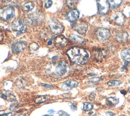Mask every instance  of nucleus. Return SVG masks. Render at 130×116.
I'll list each match as a JSON object with an SVG mask.
<instances>
[{
  "mask_svg": "<svg viewBox=\"0 0 130 116\" xmlns=\"http://www.w3.org/2000/svg\"><path fill=\"white\" fill-rule=\"evenodd\" d=\"M67 53L71 61L77 65H83L88 60L89 55L84 48L74 47L70 48Z\"/></svg>",
  "mask_w": 130,
  "mask_h": 116,
  "instance_id": "obj_1",
  "label": "nucleus"
},
{
  "mask_svg": "<svg viewBox=\"0 0 130 116\" xmlns=\"http://www.w3.org/2000/svg\"><path fill=\"white\" fill-rule=\"evenodd\" d=\"M15 15V10L11 6H5L0 8V18L4 20L12 18Z\"/></svg>",
  "mask_w": 130,
  "mask_h": 116,
  "instance_id": "obj_2",
  "label": "nucleus"
},
{
  "mask_svg": "<svg viewBox=\"0 0 130 116\" xmlns=\"http://www.w3.org/2000/svg\"><path fill=\"white\" fill-rule=\"evenodd\" d=\"M48 25L51 32L54 34L61 33L64 29L62 24L56 19L51 18L49 20Z\"/></svg>",
  "mask_w": 130,
  "mask_h": 116,
  "instance_id": "obj_3",
  "label": "nucleus"
},
{
  "mask_svg": "<svg viewBox=\"0 0 130 116\" xmlns=\"http://www.w3.org/2000/svg\"><path fill=\"white\" fill-rule=\"evenodd\" d=\"M11 27L13 30L21 33H24L27 30L26 23L23 20L20 18L15 19L12 23Z\"/></svg>",
  "mask_w": 130,
  "mask_h": 116,
  "instance_id": "obj_4",
  "label": "nucleus"
},
{
  "mask_svg": "<svg viewBox=\"0 0 130 116\" xmlns=\"http://www.w3.org/2000/svg\"><path fill=\"white\" fill-rule=\"evenodd\" d=\"M97 5L99 13L105 15L108 13L110 9V3L108 0H98Z\"/></svg>",
  "mask_w": 130,
  "mask_h": 116,
  "instance_id": "obj_5",
  "label": "nucleus"
},
{
  "mask_svg": "<svg viewBox=\"0 0 130 116\" xmlns=\"http://www.w3.org/2000/svg\"><path fill=\"white\" fill-rule=\"evenodd\" d=\"M67 71V66L63 61L59 62L55 66V71L53 73L54 77H57L64 75Z\"/></svg>",
  "mask_w": 130,
  "mask_h": 116,
  "instance_id": "obj_6",
  "label": "nucleus"
},
{
  "mask_svg": "<svg viewBox=\"0 0 130 116\" xmlns=\"http://www.w3.org/2000/svg\"><path fill=\"white\" fill-rule=\"evenodd\" d=\"M44 19L43 15L39 12H35L30 14L28 20L33 25H37L41 23Z\"/></svg>",
  "mask_w": 130,
  "mask_h": 116,
  "instance_id": "obj_7",
  "label": "nucleus"
},
{
  "mask_svg": "<svg viewBox=\"0 0 130 116\" xmlns=\"http://www.w3.org/2000/svg\"><path fill=\"white\" fill-rule=\"evenodd\" d=\"M111 36L110 31L106 28H100L97 31V37L102 41L107 40Z\"/></svg>",
  "mask_w": 130,
  "mask_h": 116,
  "instance_id": "obj_8",
  "label": "nucleus"
},
{
  "mask_svg": "<svg viewBox=\"0 0 130 116\" xmlns=\"http://www.w3.org/2000/svg\"><path fill=\"white\" fill-rule=\"evenodd\" d=\"M74 28L78 33L83 35L86 33L87 30L88 26L85 22L79 21L74 24Z\"/></svg>",
  "mask_w": 130,
  "mask_h": 116,
  "instance_id": "obj_9",
  "label": "nucleus"
},
{
  "mask_svg": "<svg viewBox=\"0 0 130 116\" xmlns=\"http://www.w3.org/2000/svg\"><path fill=\"white\" fill-rule=\"evenodd\" d=\"M78 83L73 79H69L63 82L61 85V89L63 90L69 91L77 86Z\"/></svg>",
  "mask_w": 130,
  "mask_h": 116,
  "instance_id": "obj_10",
  "label": "nucleus"
},
{
  "mask_svg": "<svg viewBox=\"0 0 130 116\" xmlns=\"http://www.w3.org/2000/svg\"><path fill=\"white\" fill-rule=\"evenodd\" d=\"M54 43L57 47L62 48L65 47L68 44V40L64 36L60 35L55 38Z\"/></svg>",
  "mask_w": 130,
  "mask_h": 116,
  "instance_id": "obj_11",
  "label": "nucleus"
},
{
  "mask_svg": "<svg viewBox=\"0 0 130 116\" xmlns=\"http://www.w3.org/2000/svg\"><path fill=\"white\" fill-rule=\"evenodd\" d=\"M26 46V43L24 41H18L15 43L12 46V50L13 53H18L20 52Z\"/></svg>",
  "mask_w": 130,
  "mask_h": 116,
  "instance_id": "obj_12",
  "label": "nucleus"
},
{
  "mask_svg": "<svg viewBox=\"0 0 130 116\" xmlns=\"http://www.w3.org/2000/svg\"><path fill=\"white\" fill-rule=\"evenodd\" d=\"M79 17V12L76 9H73L70 11L67 15L66 18L68 21L73 22L78 19Z\"/></svg>",
  "mask_w": 130,
  "mask_h": 116,
  "instance_id": "obj_13",
  "label": "nucleus"
},
{
  "mask_svg": "<svg viewBox=\"0 0 130 116\" xmlns=\"http://www.w3.org/2000/svg\"><path fill=\"white\" fill-rule=\"evenodd\" d=\"M128 33L125 31L118 32L115 35L116 39L120 43L126 42L128 40Z\"/></svg>",
  "mask_w": 130,
  "mask_h": 116,
  "instance_id": "obj_14",
  "label": "nucleus"
},
{
  "mask_svg": "<svg viewBox=\"0 0 130 116\" xmlns=\"http://www.w3.org/2000/svg\"><path fill=\"white\" fill-rule=\"evenodd\" d=\"M113 19L115 23L118 25H122L124 22L125 18L124 15L119 12L115 13L113 15Z\"/></svg>",
  "mask_w": 130,
  "mask_h": 116,
  "instance_id": "obj_15",
  "label": "nucleus"
},
{
  "mask_svg": "<svg viewBox=\"0 0 130 116\" xmlns=\"http://www.w3.org/2000/svg\"><path fill=\"white\" fill-rule=\"evenodd\" d=\"M0 96L2 98L6 99L9 101L13 102L16 100V97L13 93H12L10 91H5L2 92Z\"/></svg>",
  "mask_w": 130,
  "mask_h": 116,
  "instance_id": "obj_16",
  "label": "nucleus"
},
{
  "mask_svg": "<svg viewBox=\"0 0 130 116\" xmlns=\"http://www.w3.org/2000/svg\"><path fill=\"white\" fill-rule=\"evenodd\" d=\"M93 53L95 59L98 60L103 59L106 55V52L101 49H96Z\"/></svg>",
  "mask_w": 130,
  "mask_h": 116,
  "instance_id": "obj_17",
  "label": "nucleus"
},
{
  "mask_svg": "<svg viewBox=\"0 0 130 116\" xmlns=\"http://www.w3.org/2000/svg\"><path fill=\"white\" fill-rule=\"evenodd\" d=\"M70 39L73 41H74L76 43H77L78 44H83L85 42V40L83 38H82L78 35H75V34L71 35L70 36Z\"/></svg>",
  "mask_w": 130,
  "mask_h": 116,
  "instance_id": "obj_18",
  "label": "nucleus"
},
{
  "mask_svg": "<svg viewBox=\"0 0 130 116\" xmlns=\"http://www.w3.org/2000/svg\"><path fill=\"white\" fill-rule=\"evenodd\" d=\"M35 7V4L32 2H28L25 3L22 5V8L23 11L25 12H28L31 11Z\"/></svg>",
  "mask_w": 130,
  "mask_h": 116,
  "instance_id": "obj_19",
  "label": "nucleus"
},
{
  "mask_svg": "<svg viewBox=\"0 0 130 116\" xmlns=\"http://www.w3.org/2000/svg\"><path fill=\"white\" fill-rule=\"evenodd\" d=\"M121 57L122 60L128 61L130 60V49H124L121 51L120 53Z\"/></svg>",
  "mask_w": 130,
  "mask_h": 116,
  "instance_id": "obj_20",
  "label": "nucleus"
},
{
  "mask_svg": "<svg viewBox=\"0 0 130 116\" xmlns=\"http://www.w3.org/2000/svg\"><path fill=\"white\" fill-rule=\"evenodd\" d=\"M106 101L108 105L114 106L119 103V99L115 97H110L107 98Z\"/></svg>",
  "mask_w": 130,
  "mask_h": 116,
  "instance_id": "obj_21",
  "label": "nucleus"
},
{
  "mask_svg": "<svg viewBox=\"0 0 130 116\" xmlns=\"http://www.w3.org/2000/svg\"><path fill=\"white\" fill-rule=\"evenodd\" d=\"M93 107L92 104L89 102H85L83 103V110L84 111H90Z\"/></svg>",
  "mask_w": 130,
  "mask_h": 116,
  "instance_id": "obj_22",
  "label": "nucleus"
},
{
  "mask_svg": "<svg viewBox=\"0 0 130 116\" xmlns=\"http://www.w3.org/2000/svg\"><path fill=\"white\" fill-rule=\"evenodd\" d=\"M109 2L111 6L113 8H115L118 7L121 4L122 0H109Z\"/></svg>",
  "mask_w": 130,
  "mask_h": 116,
  "instance_id": "obj_23",
  "label": "nucleus"
},
{
  "mask_svg": "<svg viewBox=\"0 0 130 116\" xmlns=\"http://www.w3.org/2000/svg\"><path fill=\"white\" fill-rule=\"evenodd\" d=\"M46 100H47V97L46 96H39V97H37V98H36V99L35 100V102L37 104H38V103L44 102Z\"/></svg>",
  "mask_w": 130,
  "mask_h": 116,
  "instance_id": "obj_24",
  "label": "nucleus"
},
{
  "mask_svg": "<svg viewBox=\"0 0 130 116\" xmlns=\"http://www.w3.org/2000/svg\"><path fill=\"white\" fill-rule=\"evenodd\" d=\"M121 84V82L119 80H110L107 82V84L109 86H115V85H119Z\"/></svg>",
  "mask_w": 130,
  "mask_h": 116,
  "instance_id": "obj_25",
  "label": "nucleus"
},
{
  "mask_svg": "<svg viewBox=\"0 0 130 116\" xmlns=\"http://www.w3.org/2000/svg\"><path fill=\"white\" fill-rule=\"evenodd\" d=\"M123 12L126 16L130 17V6L125 7L123 9Z\"/></svg>",
  "mask_w": 130,
  "mask_h": 116,
  "instance_id": "obj_26",
  "label": "nucleus"
},
{
  "mask_svg": "<svg viewBox=\"0 0 130 116\" xmlns=\"http://www.w3.org/2000/svg\"><path fill=\"white\" fill-rule=\"evenodd\" d=\"M38 47H39L38 45L36 43H34L30 45V50L32 51H36V50L38 49Z\"/></svg>",
  "mask_w": 130,
  "mask_h": 116,
  "instance_id": "obj_27",
  "label": "nucleus"
},
{
  "mask_svg": "<svg viewBox=\"0 0 130 116\" xmlns=\"http://www.w3.org/2000/svg\"><path fill=\"white\" fill-rule=\"evenodd\" d=\"M58 116H69V114H68L67 112L62 111V110H60L58 112Z\"/></svg>",
  "mask_w": 130,
  "mask_h": 116,
  "instance_id": "obj_28",
  "label": "nucleus"
},
{
  "mask_svg": "<svg viewBox=\"0 0 130 116\" xmlns=\"http://www.w3.org/2000/svg\"><path fill=\"white\" fill-rule=\"evenodd\" d=\"M52 2L51 0H48L45 3V6L46 8H49L52 6Z\"/></svg>",
  "mask_w": 130,
  "mask_h": 116,
  "instance_id": "obj_29",
  "label": "nucleus"
},
{
  "mask_svg": "<svg viewBox=\"0 0 130 116\" xmlns=\"http://www.w3.org/2000/svg\"><path fill=\"white\" fill-rule=\"evenodd\" d=\"M67 3L68 6L70 7H73L74 6V4H75L74 0H68Z\"/></svg>",
  "mask_w": 130,
  "mask_h": 116,
  "instance_id": "obj_30",
  "label": "nucleus"
},
{
  "mask_svg": "<svg viewBox=\"0 0 130 116\" xmlns=\"http://www.w3.org/2000/svg\"><path fill=\"white\" fill-rule=\"evenodd\" d=\"M100 80H101L100 77H93L91 78L90 81L92 82H98V81H99Z\"/></svg>",
  "mask_w": 130,
  "mask_h": 116,
  "instance_id": "obj_31",
  "label": "nucleus"
},
{
  "mask_svg": "<svg viewBox=\"0 0 130 116\" xmlns=\"http://www.w3.org/2000/svg\"><path fill=\"white\" fill-rule=\"evenodd\" d=\"M129 62L128 61H125V63H124V64L123 65V66L122 67V68H121V70L123 71V70L125 68V67H126L128 66V65L129 64Z\"/></svg>",
  "mask_w": 130,
  "mask_h": 116,
  "instance_id": "obj_32",
  "label": "nucleus"
},
{
  "mask_svg": "<svg viewBox=\"0 0 130 116\" xmlns=\"http://www.w3.org/2000/svg\"><path fill=\"white\" fill-rule=\"evenodd\" d=\"M114 113L112 111H107L104 114L105 116H113Z\"/></svg>",
  "mask_w": 130,
  "mask_h": 116,
  "instance_id": "obj_33",
  "label": "nucleus"
},
{
  "mask_svg": "<svg viewBox=\"0 0 130 116\" xmlns=\"http://www.w3.org/2000/svg\"><path fill=\"white\" fill-rule=\"evenodd\" d=\"M41 85H42V86H44L45 88H47V89H51V88H52V86H51L50 85L46 84V83H42Z\"/></svg>",
  "mask_w": 130,
  "mask_h": 116,
  "instance_id": "obj_34",
  "label": "nucleus"
},
{
  "mask_svg": "<svg viewBox=\"0 0 130 116\" xmlns=\"http://www.w3.org/2000/svg\"><path fill=\"white\" fill-rule=\"evenodd\" d=\"M16 104H12L10 106V109L12 110H13L14 109H15L16 108Z\"/></svg>",
  "mask_w": 130,
  "mask_h": 116,
  "instance_id": "obj_35",
  "label": "nucleus"
},
{
  "mask_svg": "<svg viewBox=\"0 0 130 116\" xmlns=\"http://www.w3.org/2000/svg\"><path fill=\"white\" fill-rule=\"evenodd\" d=\"M71 109L73 111H75V110H76L77 109V107H76L75 105L72 104V105H71Z\"/></svg>",
  "mask_w": 130,
  "mask_h": 116,
  "instance_id": "obj_36",
  "label": "nucleus"
},
{
  "mask_svg": "<svg viewBox=\"0 0 130 116\" xmlns=\"http://www.w3.org/2000/svg\"><path fill=\"white\" fill-rule=\"evenodd\" d=\"M12 112H9L6 114H3L0 115V116H12Z\"/></svg>",
  "mask_w": 130,
  "mask_h": 116,
  "instance_id": "obj_37",
  "label": "nucleus"
},
{
  "mask_svg": "<svg viewBox=\"0 0 130 116\" xmlns=\"http://www.w3.org/2000/svg\"><path fill=\"white\" fill-rule=\"evenodd\" d=\"M4 38V35H3V33L0 31V42L2 41L3 39Z\"/></svg>",
  "mask_w": 130,
  "mask_h": 116,
  "instance_id": "obj_38",
  "label": "nucleus"
},
{
  "mask_svg": "<svg viewBox=\"0 0 130 116\" xmlns=\"http://www.w3.org/2000/svg\"><path fill=\"white\" fill-rule=\"evenodd\" d=\"M48 112H49V113H53L54 112V110H53V109H50L49 110H48Z\"/></svg>",
  "mask_w": 130,
  "mask_h": 116,
  "instance_id": "obj_39",
  "label": "nucleus"
},
{
  "mask_svg": "<svg viewBox=\"0 0 130 116\" xmlns=\"http://www.w3.org/2000/svg\"><path fill=\"white\" fill-rule=\"evenodd\" d=\"M11 1V0H3V1L4 2H5V3H8V2H10Z\"/></svg>",
  "mask_w": 130,
  "mask_h": 116,
  "instance_id": "obj_40",
  "label": "nucleus"
},
{
  "mask_svg": "<svg viewBox=\"0 0 130 116\" xmlns=\"http://www.w3.org/2000/svg\"><path fill=\"white\" fill-rule=\"evenodd\" d=\"M4 110H0V115L4 114Z\"/></svg>",
  "mask_w": 130,
  "mask_h": 116,
  "instance_id": "obj_41",
  "label": "nucleus"
},
{
  "mask_svg": "<svg viewBox=\"0 0 130 116\" xmlns=\"http://www.w3.org/2000/svg\"><path fill=\"white\" fill-rule=\"evenodd\" d=\"M51 44H52V41H51V40H50V41L48 42V45H51Z\"/></svg>",
  "mask_w": 130,
  "mask_h": 116,
  "instance_id": "obj_42",
  "label": "nucleus"
},
{
  "mask_svg": "<svg viewBox=\"0 0 130 116\" xmlns=\"http://www.w3.org/2000/svg\"><path fill=\"white\" fill-rule=\"evenodd\" d=\"M124 92H126L124 91H121V94H124Z\"/></svg>",
  "mask_w": 130,
  "mask_h": 116,
  "instance_id": "obj_43",
  "label": "nucleus"
},
{
  "mask_svg": "<svg viewBox=\"0 0 130 116\" xmlns=\"http://www.w3.org/2000/svg\"><path fill=\"white\" fill-rule=\"evenodd\" d=\"M43 116H52V115H44Z\"/></svg>",
  "mask_w": 130,
  "mask_h": 116,
  "instance_id": "obj_44",
  "label": "nucleus"
}]
</instances>
